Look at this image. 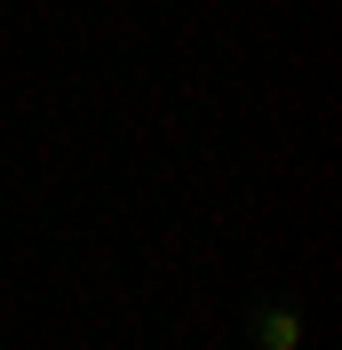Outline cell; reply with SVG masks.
Returning <instances> with one entry per match:
<instances>
[{
    "mask_svg": "<svg viewBox=\"0 0 342 350\" xmlns=\"http://www.w3.org/2000/svg\"><path fill=\"white\" fill-rule=\"evenodd\" d=\"M255 350H302V310L295 303H263L255 310Z\"/></svg>",
    "mask_w": 342,
    "mask_h": 350,
    "instance_id": "1",
    "label": "cell"
}]
</instances>
